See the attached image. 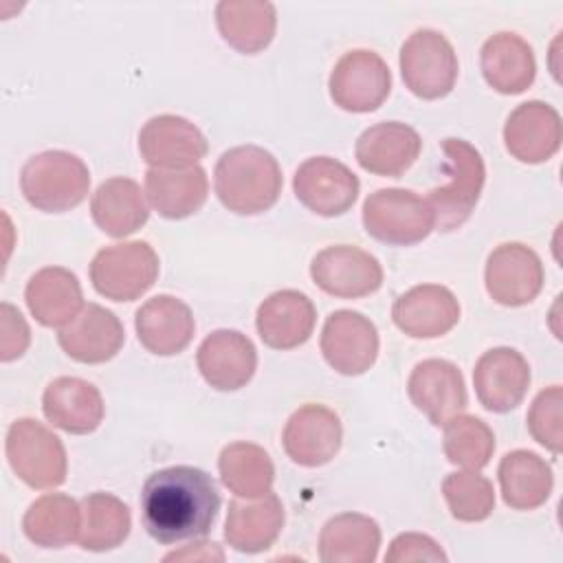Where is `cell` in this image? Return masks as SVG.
Segmentation results:
<instances>
[{
    "mask_svg": "<svg viewBox=\"0 0 563 563\" xmlns=\"http://www.w3.org/2000/svg\"><path fill=\"white\" fill-rule=\"evenodd\" d=\"M213 187L220 202L240 216L268 211L282 194V167L260 145H238L216 163Z\"/></svg>",
    "mask_w": 563,
    "mask_h": 563,
    "instance_id": "7a4b0ae2",
    "label": "cell"
},
{
    "mask_svg": "<svg viewBox=\"0 0 563 563\" xmlns=\"http://www.w3.org/2000/svg\"><path fill=\"white\" fill-rule=\"evenodd\" d=\"M407 394L435 427L460 413L468 400L462 372L444 358L420 361L409 374Z\"/></svg>",
    "mask_w": 563,
    "mask_h": 563,
    "instance_id": "44dd1931",
    "label": "cell"
},
{
    "mask_svg": "<svg viewBox=\"0 0 563 563\" xmlns=\"http://www.w3.org/2000/svg\"><path fill=\"white\" fill-rule=\"evenodd\" d=\"M473 385L484 409L493 413L512 411L530 387V365L512 347H493L477 358Z\"/></svg>",
    "mask_w": 563,
    "mask_h": 563,
    "instance_id": "2e32d148",
    "label": "cell"
},
{
    "mask_svg": "<svg viewBox=\"0 0 563 563\" xmlns=\"http://www.w3.org/2000/svg\"><path fill=\"white\" fill-rule=\"evenodd\" d=\"M20 189L31 207L46 213H64L81 205L88 196L90 172L70 152L46 150L22 165Z\"/></svg>",
    "mask_w": 563,
    "mask_h": 563,
    "instance_id": "3957f363",
    "label": "cell"
},
{
    "mask_svg": "<svg viewBox=\"0 0 563 563\" xmlns=\"http://www.w3.org/2000/svg\"><path fill=\"white\" fill-rule=\"evenodd\" d=\"M391 319L407 336L435 339L457 325L460 303L449 288L420 284L394 301Z\"/></svg>",
    "mask_w": 563,
    "mask_h": 563,
    "instance_id": "ffe728a7",
    "label": "cell"
},
{
    "mask_svg": "<svg viewBox=\"0 0 563 563\" xmlns=\"http://www.w3.org/2000/svg\"><path fill=\"white\" fill-rule=\"evenodd\" d=\"M284 528V506L275 493L257 497L255 501H229L224 539L244 554H257L268 550Z\"/></svg>",
    "mask_w": 563,
    "mask_h": 563,
    "instance_id": "484cf974",
    "label": "cell"
},
{
    "mask_svg": "<svg viewBox=\"0 0 563 563\" xmlns=\"http://www.w3.org/2000/svg\"><path fill=\"white\" fill-rule=\"evenodd\" d=\"M343 427L339 416L317 402L299 407L286 422L282 444L286 455L306 468L328 464L341 449Z\"/></svg>",
    "mask_w": 563,
    "mask_h": 563,
    "instance_id": "5bb4252c",
    "label": "cell"
},
{
    "mask_svg": "<svg viewBox=\"0 0 563 563\" xmlns=\"http://www.w3.org/2000/svg\"><path fill=\"white\" fill-rule=\"evenodd\" d=\"M442 427V446L451 464L466 471H479L490 462L495 451V433L484 420L468 413H455Z\"/></svg>",
    "mask_w": 563,
    "mask_h": 563,
    "instance_id": "8d00e7d4",
    "label": "cell"
},
{
    "mask_svg": "<svg viewBox=\"0 0 563 563\" xmlns=\"http://www.w3.org/2000/svg\"><path fill=\"white\" fill-rule=\"evenodd\" d=\"M216 24L231 48L253 55L273 42L277 13L264 0H222L216 7Z\"/></svg>",
    "mask_w": 563,
    "mask_h": 563,
    "instance_id": "4dcf8cb0",
    "label": "cell"
},
{
    "mask_svg": "<svg viewBox=\"0 0 563 563\" xmlns=\"http://www.w3.org/2000/svg\"><path fill=\"white\" fill-rule=\"evenodd\" d=\"M380 548L378 523L361 512H341L325 521L319 534L323 563H374Z\"/></svg>",
    "mask_w": 563,
    "mask_h": 563,
    "instance_id": "1f68e13d",
    "label": "cell"
},
{
    "mask_svg": "<svg viewBox=\"0 0 563 563\" xmlns=\"http://www.w3.org/2000/svg\"><path fill=\"white\" fill-rule=\"evenodd\" d=\"M220 510V493L209 473L196 466H167L152 473L141 490V517L158 543L205 537Z\"/></svg>",
    "mask_w": 563,
    "mask_h": 563,
    "instance_id": "6da1fadb",
    "label": "cell"
},
{
    "mask_svg": "<svg viewBox=\"0 0 563 563\" xmlns=\"http://www.w3.org/2000/svg\"><path fill=\"white\" fill-rule=\"evenodd\" d=\"M387 563H418V561H446L444 550L427 534L402 532L398 534L385 554Z\"/></svg>",
    "mask_w": 563,
    "mask_h": 563,
    "instance_id": "ab89813d",
    "label": "cell"
},
{
    "mask_svg": "<svg viewBox=\"0 0 563 563\" xmlns=\"http://www.w3.org/2000/svg\"><path fill=\"white\" fill-rule=\"evenodd\" d=\"M442 150L446 156L449 185L435 187L427 194V202L435 218L438 231H453L462 227L484 189L486 167L477 147L464 139H444Z\"/></svg>",
    "mask_w": 563,
    "mask_h": 563,
    "instance_id": "277c9868",
    "label": "cell"
},
{
    "mask_svg": "<svg viewBox=\"0 0 563 563\" xmlns=\"http://www.w3.org/2000/svg\"><path fill=\"white\" fill-rule=\"evenodd\" d=\"M363 227L383 244L411 246L435 229V218L427 198L409 189L387 187L365 198Z\"/></svg>",
    "mask_w": 563,
    "mask_h": 563,
    "instance_id": "5b68a950",
    "label": "cell"
},
{
    "mask_svg": "<svg viewBox=\"0 0 563 563\" xmlns=\"http://www.w3.org/2000/svg\"><path fill=\"white\" fill-rule=\"evenodd\" d=\"M123 323L112 310L99 303L84 306L79 314L57 334L59 347L73 361L86 365H97L114 358L123 347Z\"/></svg>",
    "mask_w": 563,
    "mask_h": 563,
    "instance_id": "d6986e66",
    "label": "cell"
},
{
    "mask_svg": "<svg viewBox=\"0 0 563 563\" xmlns=\"http://www.w3.org/2000/svg\"><path fill=\"white\" fill-rule=\"evenodd\" d=\"M0 317H2V325H0V358L4 363L20 358L29 343H31V330L22 317V312L18 308H13L11 303H2L0 306Z\"/></svg>",
    "mask_w": 563,
    "mask_h": 563,
    "instance_id": "60d3db41",
    "label": "cell"
},
{
    "mask_svg": "<svg viewBox=\"0 0 563 563\" xmlns=\"http://www.w3.org/2000/svg\"><path fill=\"white\" fill-rule=\"evenodd\" d=\"M561 407H563V389L561 385H552L537 394L528 411V431L541 446H545L554 455L561 453V444H563Z\"/></svg>",
    "mask_w": 563,
    "mask_h": 563,
    "instance_id": "f35d334b",
    "label": "cell"
},
{
    "mask_svg": "<svg viewBox=\"0 0 563 563\" xmlns=\"http://www.w3.org/2000/svg\"><path fill=\"white\" fill-rule=\"evenodd\" d=\"M163 561H224V552L213 541H198L167 554Z\"/></svg>",
    "mask_w": 563,
    "mask_h": 563,
    "instance_id": "b9f144b4",
    "label": "cell"
},
{
    "mask_svg": "<svg viewBox=\"0 0 563 563\" xmlns=\"http://www.w3.org/2000/svg\"><path fill=\"white\" fill-rule=\"evenodd\" d=\"M321 352L334 372L365 374L378 356V330L356 310H336L323 323Z\"/></svg>",
    "mask_w": 563,
    "mask_h": 563,
    "instance_id": "4fadbf2b",
    "label": "cell"
},
{
    "mask_svg": "<svg viewBox=\"0 0 563 563\" xmlns=\"http://www.w3.org/2000/svg\"><path fill=\"white\" fill-rule=\"evenodd\" d=\"M317 323L312 299L299 290H277L268 295L255 314L260 339L273 350H292L303 345Z\"/></svg>",
    "mask_w": 563,
    "mask_h": 563,
    "instance_id": "7402d4cb",
    "label": "cell"
},
{
    "mask_svg": "<svg viewBox=\"0 0 563 563\" xmlns=\"http://www.w3.org/2000/svg\"><path fill=\"white\" fill-rule=\"evenodd\" d=\"M141 345L158 356L180 354L194 339L196 321L189 306L172 295L147 299L134 317Z\"/></svg>",
    "mask_w": 563,
    "mask_h": 563,
    "instance_id": "cb8c5ba5",
    "label": "cell"
},
{
    "mask_svg": "<svg viewBox=\"0 0 563 563\" xmlns=\"http://www.w3.org/2000/svg\"><path fill=\"white\" fill-rule=\"evenodd\" d=\"M497 477L504 501L515 510H534L543 506L554 486L550 464L526 449L506 453L499 462Z\"/></svg>",
    "mask_w": 563,
    "mask_h": 563,
    "instance_id": "d6a6232c",
    "label": "cell"
},
{
    "mask_svg": "<svg viewBox=\"0 0 563 563\" xmlns=\"http://www.w3.org/2000/svg\"><path fill=\"white\" fill-rule=\"evenodd\" d=\"M310 277L332 297L358 299L380 288L383 266L372 253L358 246L334 244L312 257Z\"/></svg>",
    "mask_w": 563,
    "mask_h": 563,
    "instance_id": "30bf717a",
    "label": "cell"
},
{
    "mask_svg": "<svg viewBox=\"0 0 563 563\" xmlns=\"http://www.w3.org/2000/svg\"><path fill=\"white\" fill-rule=\"evenodd\" d=\"M457 57L451 42L433 29L413 31L400 46V75L420 99L446 97L457 79Z\"/></svg>",
    "mask_w": 563,
    "mask_h": 563,
    "instance_id": "ba28073f",
    "label": "cell"
},
{
    "mask_svg": "<svg viewBox=\"0 0 563 563\" xmlns=\"http://www.w3.org/2000/svg\"><path fill=\"white\" fill-rule=\"evenodd\" d=\"M90 216L106 235L125 238L147 222L150 207L136 180L114 176L103 180L92 194Z\"/></svg>",
    "mask_w": 563,
    "mask_h": 563,
    "instance_id": "f546056e",
    "label": "cell"
},
{
    "mask_svg": "<svg viewBox=\"0 0 563 563\" xmlns=\"http://www.w3.org/2000/svg\"><path fill=\"white\" fill-rule=\"evenodd\" d=\"M484 282L493 301L508 308L526 306L543 288V264L530 246L506 242L488 255Z\"/></svg>",
    "mask_w": 563,
    "mask_h": 563,
    "instance_id": "7c38bea8",
    "label": "cell"
},
{
    "mask_svg": "<svg viewBox=\"0 0 563 563\" xmlns=\"http://www.w3.org/2000/svg\"><path fill=\"white\" fill-rule=\"evenodd\" d=\"M420 134L400 121H383L367 128L354 147L358 165L376 176L398 178L420 156Z\"/></svg>",
    "mask_w": 563,
    "mask_h": 563,
    "instance_id": "603a6c76",
    "label": "cell"
},
{
    "mask_svg": "<svg viewBox=\"0 0 563 563\" xmlns=\"http://www.w3.org/2000/svg\"><path fill=\"white\" fill-rule=\"evenodd\" d=\"M330 97L347 112L376 110L391 90V73L385 59L365 48L345 53L330 73Z\"/></svg>",
    "mask_w": 563,
    "mask_h": 563,
    "instance_id": "9c48e42d",
    "label": "cell"
},
{
    "mask_svg": "<svg viewBox=\"0 0 563 563\" xmlns=\"http://www.w3.org/2000/svg\"><path fill=\"white\" fill-rule=\"evenodd\" d=\"M132 528L130 508L112 493H90L81 499L79 545L90 552L119 548Z\"/></svg>",
    "mask_w": 563,
    "mask_h": 563,
    "instance_id": "d590c367",
    "label": "cell"
},
{
    "mask_svg": "<svg viewBox=\"0 0 563 563\" xmlns=\"http://www.w3.org/2000/svg\"><path fill=\"white\" fill-rule=\"evenodd\" d=\"M24 299L35 321L44 328H64L84 308L77 275L62 266H46L31 275Z\"/></svg>",
    "mask_w": 563,
    "mask_h": 563,
    "instance_id": "83f0119b",
    "label": "cell"
},
{
    "mask_svg": "<svg viewBox=\"0 0 563 563\" xmlns=\"http://www.w3.org/2000/svg\"><path fill=\"white\" fill-rule=\"evenodd\" d=\"M209 143L198 125L178 114L152 117L139 132V152L150 167L180 169L205 158Z\"/></svg>",
    "mask_w": 563,
    "mask_h": 563,
    "instance_id": "9a60e30c",
    "label": "cell"
},
{
    "mask_svg": "<svg viewBox=\"0 0 563 563\" xmlns=\"http://www.w3.org/2000/svg\"><path fill=\"white\" fill-rule=\"evenodd\" d=\"M158 277V255L141 240L101 249L90 262L95 290L112 301H132L147 292Z\"/></svg>",
    "mask_w": 563,
    "mask_h": 563,
    "instance_id": "52a82bcc",
    "label": "cell"
},
{
    "mask_svg": "<svg viewBox=\"0 0 563 563\" xmlns=\"http://www.w3.org/2000/svg\"><path fill=\"white\" fill-rule=\"evenodd\" d=\"M479 66L486 84L501 95H519L528 90L537 75L532 46L510 31L495 33L484 42Z\"/></svg>",
    "mask_w": 563,
    "mask_h": 563,
    "instance_id": "4316f807",
    "label": "cell"
},
{
    "mask_svg": "<svg viewBox=\"0 0 563 563\" xmlns=\"http://www.w3.org/2000/svg\"><path fill=\"white\" fill-rule=\"evenodd\" d=\"M222 484L242 499H257L271 493L275 466L271 455L253 442H231L218 457Z\"/></svg>",
    "mask_w": 563,
    "mask_h": 563,
    "instance_id": "e575fe53",
    "label": "cell"
},
{
    "mask_svg": "<svg viewBox=\"0 0 563 563\" xmlns=\"http://www.w3.org/2000/svg\"><path fill=\"white\" fill-rule=\"evenodd\" d=\"M358 187L356 174L330 156L306 158L292 178L297 200L323 218L350 211L358 198Z\"/></svg>",
    "mask_w": 563,
    "mask_h": 563,
    "instance_id": "8fae6325",
    "label": "cell"
},
{
    "mask_svg": "<svg viewBox=\"0 0 563 563\" xmlns=\"http://www.w3.org/2000/svg\"><path fill=\"white\" fill-rule=\"evenodd\" d=\"M196 363L207 385L218 391H235L253 378L257 350L253 341L238 330H213L200 343Z\"/></svg>",
    "mask_w": 563,
    "mask_h": 563,
    "instance_id": "ac0fdd59",
    "label": "cell"
},
{
    "mask_svg": "<svg viewBox=\"0 0 563 563\" xmlns=\"http://www.w3.org/2000/svg\"><path fill=\"white\" fill-rule=\"evenodd\" d=\"M24 534L40 548H64L79 537L81 504L64 493H48L35 499L22 519Z\"/></svg>",
    "mask_w": 563,
    "mask_h": 563,
    "instance_id": "836d02e7",
    "label": "cell"
},
{
    "mask_svg": "<svg viewBox=\"0 0 563 563\" xmlns=\"http://www.w3.org/2000/svg\"><path fill=\"white\" fill-rule=\"evenodd\" d=\"M563 139L559 112L543 101H526L517 106L504 125V145L512 158L537 165L550 161Z\"/></svg>",
    "mask_w": 563,
    "mask_h": 563,
    "instance_id": "e0dca14e",
    "label": "cell"
},
{
    "mask_svg": "<svg viewBox=\"0 0 563 563\" xmlns=\"http://www.w3.org/2000/svg\"><path fill=\"white\" fill-rule=\"evenodd\" d=\"M42 411L53 427L73 435H86L103 420V398L92 383L77 376H59L46 385Z\"/></svg>",
    "mask_w": 563,
    "mask_h": 563,
    "instance_id": "d4e9b609",
    "label": "cell"
},
{
    "mask_svg": "<svg viewBox=\"0 0 563 563\" xmlns=\"http://www.w3.org/2000/svg\"><path fill=\"white\" fill-rule=\"evenodd\" d=\"M11 471L31 488H55L64 484L68 460L62 440L42 422L20 418L11 422L4 440Z\"/></svg>",
    "mask_w": 563,
    "mask_h": 563,
    "instance_id": "8992f818",
    "label": "cell"
},
{
    "mask_svg": "<svg viewBox=\"0 0 563 563\" xmlns=\"http://www.w3.org/2000/svg\"><path fill=\"white\" fill-rule=\"evenodd\" d=\"M442 495L451 515L457 521H484L495 508L493 484L477 471L449 473L442 482Z\"/></svg>",
    "mask_w": 563,
    "mask_h": 563,
    "instance_id": "74e56055",
    "label": "cell"
},
{
    "mask_svg": "<svg viewBox=\"0 0 563 563\" xmlns=\"http://www.w3.org/2000/svg\"><path fill=\"white\" fill-rule=\"evenodd\" d=\"M145 194L154 211L167 220H183L196 213L209 196V178L200 165L180 169L145 172Z\"/></svg>",
    "mask_w": 563,
    "mask_h": 563,
    "instance_id": "f1b7e54d",
    "label": "cell"
}]
</instances>
